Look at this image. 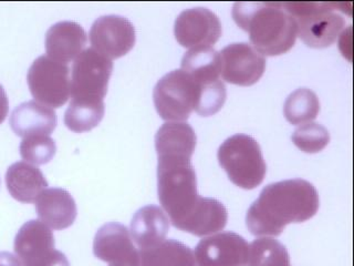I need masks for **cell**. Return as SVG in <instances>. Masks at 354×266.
<instances>
[{
  "instance_id": "obj_7",
  "label": "cell",
  "mask_w": 354,
  "mask_h": 266,
  "mask_svg": "<svg viewBox=\"0 0 354 266\" xmlns=\"http://www.w3.org/2000/svg\"><path fill=\"white\" fill-rule=\"evenodd\" d=\"M198 96L196 83L182 69L173 70L160 78L153 91L158 114L169 122L187 120L196 109Z\"/></svg>"
},
{
  "instance_id": "obj_28",
  "label": "cell",
  "mask_w": 354,
  "mask_h": 266,
  "mask_svg": "<svg viewBox=\"0 0 354 266\" xmlns=\"http://www.w3.org/2000/svg\"><path fill=\"white\" fill-rule=\"evenodd\" d=\"M9 100L6 94L5 89L0 85V125L5 121L6 116H8Z\"/></svg>"
},
{
  "instance_id": "obj_13",
  "label": "cell",
  "mask_w": 354,
  "mask_h": 266,
  "mask_svg": "<svg viewBox=\"0 0 354 266\" xmlns=\"http://www.w3.org/2000/svg\"><path fill=\"white\" fill-rule=\"evenodd\" d=\"M95 258L110 266H141L140 252L133 243L130 231L120 223H108L100 227L94 236Z\"/></svg>"
},
{
  "instance_id": "obj_26",
  "label": "cell",
  "mask_w": 354,
  "mask_h": 266,
  "mask_svg": "<svg viewBox=\"0 0 354 266\" xmlns=\"http://www.w3.org/2000/svg\"><path fill=\"white\" fill-rule=\"evenodd\" d=\"M291 139L298 149L313 154L320 152L329 144L330 133L324 125L309 122L299 127Z\"/></svg>"
},
{
  "instance_id": "obj_25",
  "label": "cell",
  "mask_w": 354,
  "mask_h": 266,
  "mask_svg": "<svg viewBox=\"0 0 354 266\" xmlns=\"http://www.w3.org/2000/svg\"><path fill=\"white\" fill-rule=\"evenodd\" d=\"M105 107L70 103L64 114V125L75 133L88 132L97 127L104 116Z\"/></svg>"
},
{
  "instance_id": "obj_6",
  "label": "cell",
  "mask_w": 354,
  "mask_h": 266,
  "mask_svg": "<svg viewBox=\"0 0 354 266\" xmlns=\"http://www.w3.org/2000/svg\"><path fill=\"white\" fill-rule=\"evenodd\" d=\"M113 62L92 48L83 50L72 66L71 103L75 105H104Z\"/></svg>"
},
{
  "instance_id": "obj_17",
  "label": "cell",
  "mask_w": 354,
  "mask_h": 266,
  "mask_svg": "<svg viewBox=\"0 0 354 266\" xmlns=\"http://www.w3.org/2000/svg\"><path fill=\"white\" fill-rule=\"evenodd\" d=\"M58 123L53 109L38 101H27L18 105L10 116V127L17 136H50Z\"/></svg>"
},
{
  "instance_id": "obj_4",
  "label": "cell",
  "mask_w": 354,
  "mask_h": 266,
  "mask_svg": "<svg viewBox=\"0 0 354 266\" xmlns=\"http://www.w3.org/2000/svg\"><path fill=\"white\" fill-rule=\"evenodd\" d=\"M219 164L228 179L243 190H252L263 183L267 166L259 143L247 134L226 139L217 153Z\"/></svg>"
},
{
  "instance_id": "obj_3",
  "label": "cell",
  "mask_w": 354,
  "mask_h": 266,
  "mask_svg": "<svg viewBox=\"0 0 354 266\" xmlns=\"http://www.w3.org/2000/svg\"><path fill=\"white\" fill-rule=\"evenodd\" d=\"M232 18L260 55H285L296 44L298 26L283 3H236Z\"/></svg>"
},
{
  "instance_id": "obj_22",
  "label": "cell",
  "mask_w": 354,
  "mask_h": 266,
  "mask_svg": "<svg viewBox=\"0 0 354 266\" xmlns=\"http://www.w3.org/2000/svg\"><path fill=\"white\" fill-rule=\"evenodd\" d=\"M140 258L141 266H197L193 251L173 238L140 249Z\"/></svg>"
},
{
  "instance_id": "obj_8",
  "label": "cell",
  "mask_w": 354,
  "mask_h": 266,
  "mask_svg": "<svg viewBox=\"0 0 354 266\" xmlns=\"http://www.w3.org/2000/svg\"><path fill=\"white\" fill-rule=\"evenodd\" d=\"M69 68L64 64L40 55L28 70L27 82L32 97L41 105L61 108L69 100L71 82Z\"/></svg>"
},
{
  "instance_id": "obj_12",
  "label": "cell",
  "mask_w": 354,
  "mask_h": 266,
  "mask_svg": "<svg viewBox=\"0 0 354 266\" xmlns=\"http://www.w3.org/2000/svg\"><path fill=\"white\" fill-rule=\"evenodd\" d=\"M221 33L218 17L206 8L182 11L175 20V38L184 48L210 47L218 42Z\"/></svg>"
},
{
  "instance_id": "obj_20",
  "label": "cell",
  "mask_w": 354,
  "mask_h": 266,
  "mask_svg": "<svg viewBox=\"0 0 354 266\" xmlns=\"http://www.w3.org/2000/svg\"><path fill=\"white\" fill-rule=\"evenodd\" d=\"M196 133L186 122H166L155 136L158 157H187L192 158L196 148Z\"/></svg>"
},
{
  "instance_id": "obj_23",
  "label": "cell",
  "mask_w": 354,
  "mask_h": 266,
  "mask_svg": "<svg viewBox=\"0 0 354 266\" xmlns=\"http://www.w3.org/2000/svg\"><path fill=\"white\" fill-rule=\"evenodd\" d=\"M320 103L315 92L310 89L300 88L287 98L285 103L286 119L291 125H306L318 116Z\"/></svg>"
},
{
  "instance_id": "obj_21",
  "label": "cell",
  "mask_w": 354,
  "mask_h": 266,
  "mask_svg": "<svg viewBox=\"0 0 354 266\" xmlns=\"http://www.w3.org/2000/svg\"><path fill=\"white\" fill-rule=\"evenodd\" d=\"M182 70L197 86H208L221 80V55L212 47L191 49L183 57Z\"/></svg>"
},
{
  "instance_id": "obj_19",
  "label": "cell",
  "mask_w": 354,
  "mask_h": 266,
  "mask_svg": "<svg viewBox=\"0 0 354 266\" xmlns=\"http://www.w3.org/2000/svg\"><path fill=\"white\" fill-rule=\"evenodd\" d=\"M6 186L11 197L18 202L33 203L48 188V182L37 166L26 162H16L7 170Z\"/></svg>"
},
{
  "instance_id": "obj_16",
  "label": "cell",
  "mask_w": 354,
  "mask_h": 266,
  "mask_svg": "<svg viewBox=\"0 0 354 266\" xmlns=\"http://www.w3.org/2000/svg\"><path fill=\"white\" fill-rule=\"evenodd\" d=\"M36 211L42 223L53 230L68 229L77 219L75 199L64 188H46L37 199Z\"/></svg>"
},
{
  "instance_id": "obj_2",
  "label": "cell",
  "mask_w": 354,
  "mask_h": 266,
  "mask_svg": "<svg viewBox=\"0 0 354 266\" xmlns=\"http://www.w3.org/2000/svg\"><path fill=\"white\" fill-rule=\"evenodd\" d=\"M320 206L318 191L302 179L271 183L247 211L246 225L254 236H279L291 223L313 219Z\"/></svg>"
},
{
  "instance_id": "obj_24",
  "label": "cell",
  "mask_w": 354,
  "mask_h": 266,
  "mask_svg": "<svg viewBox=\"0 0 354 266\" xmlns=\"http://www.w3.org/2000/svg\"><path fill=\"white\" fill-rule=\"evenodd\" d=\"M247 266H290V255L274 238H257L249 245Z\"/></svg>"
},
{
  "instance_id": "obj_15",
  "label": "cell",
  "mask_w": 354,
  "mask_h": 266,
  "mask_svg": "<svg viewBox=\"0 0 354 266\" xmlns=\"http://www.w3.org/2000/svg\"><path fill=\"white\" fill-rule=\"evenodd\" d=\"M86 40V31L79 24L60 21L49 28L44 44L50 59L66 64L82 53Z\"/></svg>"
},
{
  "instance_id": "obj_18",
  "label": "cell",
  "mask_w": 354,
  "mask_h": 266,
  "mask_svg": "<svg viewBox=\"0 0 354 266\" xmlns=\"http://www.w3.org/2000/svg\"><path fill=\"white\" fill-rule=\"evenodd\" d=\"M169 230V219L158 205H147L136 211L131 222V236L140 249L163 242Z\"/></svg>"
},
{
  "instance_id": "obj_27",
  "label": "cell",
  "mask_w": 354,
  "mask_h": 266,
  "mask_svg": "<svg viewBox=\"0 0 354 266\" xmlns=\"http://www.w3.org/2000/svg\"><path fill=\"white\" fill-rule=\"evenodd\" d=\"M19 149L24 160L37 166L49 163L57 152L55 140L49 136H28L22 140Z\"/></svg>"
},
{
  "instance_id": "obj_9",
  "label": "cell",
  "mask_w": 354,
  "mask_h": 266,
  "mask_svg": "<svg viewBox=\"0 0 354 266\" xmlns=\"http://www.w3.org/2000/svg\"><path fill=\"white\" fill-rule=\"evenodd\" d=\"M14 247L21 266H70L66 255L55 249L53 231L38 220L20 227Z\"/></svg>"
},
{
  "instance_id": "obj_5",
  "label": "cell",
  "mask_w": 354,
  "mask_h": 266,
  "mask_svg": "<svg viewBox=\"0 0 354 266\" xmlns=\"http://www.w3.org/2000/svg\"><path fill=\"white\" fill-rule=\"evenodd\" d=\"M335 3H283L289 14L295 17L298 35L308 47L322 49L335 44L346 21L335 12Z\"/></svg>"
},
{
  "instance_id": "obj_29",
  "label": "cell",
  "mask_w": 354,
  "mask_h": 266,
  "mask_svg": "<svg viewBox=\"0 0 354 266\" xmlns=\"http://www.w3.org/2000/svg\"><path fill=\"white\" fill-rule=\"evenodd\" d=\"M0 266H21L18 258L9 252H0Z\"/></svg>"
},
{
  "instance_id": "obj_11",
  "label": "cell",
  "mask_w": 354,
  "mask_h": 266,
  "mask_svg": "<svg viewBox=\"0 0 354 266\" xmlns=\"http://www.w3.org/2000/svg\"><path fill=\"white\" fill-rule=\"evenodd\" d=\"M223 79L236 86H252L265 73V57L246 42L228 44L219 53Z\"/></svg>"
},
{
  "instance_id": "obj_1",
  "label": "cell",
  "mask_w": 354,
  "mask_h": 266,
  "mask_svg": "<svg viewBox=\"0 0 354 266\" xmlns=\"http://www.w3.org/2000/svg\"><path fill=\"white\" fill-rule=\"evenodd\" d=\"M191 159L158 157V200L173 227L203 238L224 230L228 213L218 200L199 195Z\"/></svg>"
},
{
  "instance_id": "obj_10",
  "label": "cell",
  "mask_w": 354,
  "mask_h": 266,
  "mask_svg": "<svg viewBox=\"0 0 354 266\" xmlns=\"http://www.w3.org/2000/svg\"><path fill=\"white\" fill-rule=\"evenodd\" d=\"M92 49L106 58L118 59L130 53L136 44V28L124 17L109 15L97 18L90 29Z\"/></svg>"
},
{
  "instance_id": "obj_14",
  "label": "cell",
  "mask_w": 354,
  "mask_h": 266,
  "mask_svg": "<svg viewBox=\"0 0 354 266\" xmlns=\"http://www.w3.org/2000/svg\"><path fill=\"white\" fill-rule=\"evenodd\" d=\"M248 249L243 236L221 232L201 240L194 255L197 266H247Z\"/></svg>"
}]
</instances>
